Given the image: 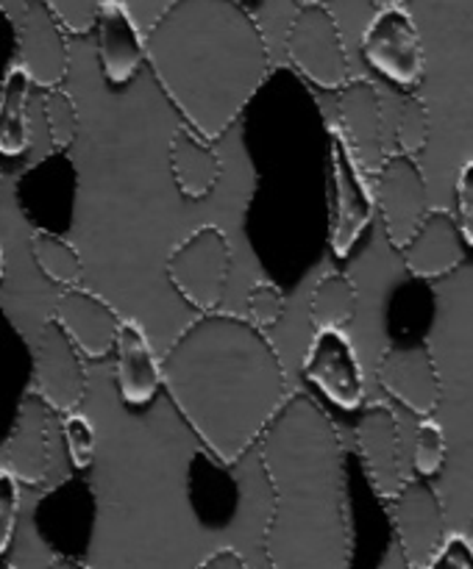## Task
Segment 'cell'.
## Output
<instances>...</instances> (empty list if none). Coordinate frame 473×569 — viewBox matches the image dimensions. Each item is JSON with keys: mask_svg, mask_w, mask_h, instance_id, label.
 Masks as SVG:
<instances>
[{"mask_svg": "<svg viewBox=\"0 0 473 569\" xmlns=\"http://www.w3.org/2000/svg\"><path fill=\"white\" fill-rule=\"evenodd\" d=\"M165 389L220 465H237L284 406L287 372L265 328L206 311L161 356Z\"/></svg>", "mask_w": 473, "mask_h": 569, "instance_id": "6da1fadb", "label": "cell"}, {"mask_svg": "<svg viewBox=\"0 0 473 569\" xmlns=\"http://www.w3.org/2000/svg\"><path fill=\"white\" fill-rule=\"evenodd\" d=\"M273 489L262 548L276 569H345L351 517L345 450L337 426L306 392H293L259 439Z\"/></svg>", "mask_w": 473, "mask_h": 569, "instance_id": "7a4b0ae2", "label": "cell"}, {"mask_svg": "<svg viewBox=\"0 0 473 569\" xmlns=\"http://www.w3.org/2000/svg\"><path fill=\"white\" fill-rule=\"evenodd\" d=\"M148 67L173 109L217 142L270 76V48L237 0H170L145 33Z\"/></svg>", "mask_w": 473, "mask_h": 569, "instance_id": "3957f363", "label": "cell"}, {"mask_svg": "<svg viewBox=\"0 0 473 569\" xmlns=\"http://www.w3.org/2000/svg\"><path fill=\"white\" fill-rule=\"evenodd\" d=\"M231 272V244L217 226H200L167 256V278L187 306L206 315L217 311Z\"/></svg>", "mask_w": 473, "mask_h": 569, "instance_id": "277c9868", "label": "cell"}, {"mask_svg": "<svg viewBox=\"0 0 473 569\" xmlns=\"http://www.w3.org/2000/svg\"><path fill=\"white\" fill-rule=\"evenodd\" d=\"M328 159H332V217H328V248L337 259H348L376 214V192L367 172L356 161L343 128H328Z\"/></svg>", "mask_w": 473, "mask_h": 569, "instance_id": "5b68a950", "label": "cell"}, {"mask_svg": "<svg viewBox=\"0 0 473 569\" xmlns=\"http://www.w3.org/2000/svg\"><path fill=\"white\" fill-rule=\"evenodd\" d=\"M287 59L306 81L339 92L351 81L339 26L326 6H298L287 28Z\"/></svg>", "mask_w": 473, "mask_h": 569, "instance_id": "8992f818", "label": "cell"}, {"mask_svg": "<svg viewBox=\"0 0 473 569\" xmlns=\"http://www.w3.org/2000/svg\"><path fill=\"white\" fill-rule=\"evenodd\" d=\"M362 59L382 78L401 89H415L423 81L421 31L404 6L378 9L362 31Z\"/></svg>", "mask_w": 473, "mask_h": 569, "instance_id": "52a82bcc", "label": "cell"}, {"mask_svg": "<svg viewBox=\"0 0 473 569\" xmlns=\"http://www.w3.org/2000/svg\"><path fill=\"white\" fill-rule=\"evenodd\" d=\"M387 503L406 567H434L445 542V511L428 478H406Z\"/></svg>", "mask_w": 473, "mask_h": 569, "instance_id": "ba28073f", "label": "cell"}, {"mask_svg": "<svg viewBox=\"0 0 473 569\" xmlns=\"http://www.w3.org/2000/svg\"><path fill=\"white\" fill-rule=\"evenodd\" d=\"M373 178H376L373 192H376V206L378 214H382L387 242L395 250H401L415 237L421 222L432 211L428 209L426 178H423L421 164H417V156L401 153V150L390 153L384 159L382 170Z\"/></svg>", "mask_w": 473, "mask_h": 569, "instance_id": "9c48e42d", "label": "cell"}, {"mask_svg": "<svg viewBox=\"0 0 473 569\" xmlns=\"http://www.w3.org/2000/svg\"><path fill=\"white\" fill-rule=\"evenodd\" d=\"M81 350L76 348L61 322L48 320L39 331L33 350V392L42 395L45 403L56 415H70L87 398V370Z\"/></svg>", "mask_w": 473, "mask_h": 569, "instance_id": "30bf717a", "label": "cell"}, {"mask_svg": "<svg viewBox=\"0 0 473 569\" xmlns=\"http://www.w3.org/2000/svg\"><path fill=\"white\" fill-rule=\"evenodd\" d=\"M304 378L337 409L359 411L365 403V376L343 328H317L306 350Z\"/></svg>", "mask_w": 473, "mask_h": 569, "instance_id": "8fae6325", "label": "cell"}, {"mask_svg": "<svg viewBox=\"0 0 473 569\" xmlns=\"http://www.w3.org/2000/svg\"><path fill=\"white\" fill-rule=\"evenodd\" d=\"M376 378L384 392L417 417H432L443 400L437 365L426 345H393L378 356Z\"/></svg>", "mask_w": 473, "mask_h": 569, "instance_id": "7c38bea8", "label": "cell"}, {"mask_svg": "<svg viewBox=\"0 0 473 569\" xmlns=\"http://www.w3.org/2000/svg\"><path fill=\"white\" fill-rule=\"evenodd\" d=\"M65 26L45 6V0H26L17 33V61L28 70L33 87L53 89L70 70V44Z\"/></svg>", "mask_w": 473, "mask_h": 569, "instance_id": "4fadbf2b", "label": "cell"}, {"mask_svg": "<svg viewBox=\"0 0 473 569\" xmlns=\"http://www.w3.org/2000/svg\"><path fill=\"white\" fill-rule=\"evenodd\" d=\"M50 415H56L42 395H22L14 426L3 442V470L20 483L37 487L50 470Z\"/></svg>", "mask_w": 473, "mask_h": 569, "instance_id": "5bb4252c", "label": "cell"}, {"mask_svg": "<svg viewBox=\"0 0 473 569\" xmlns=\"http://www.w3.org/2000/svg\"><path fill=\"white\" fill-rule=\"evenodd\" d=\"M337 109L345 139L354 150L356 161L362 170L376 176L387 159L384 148V117H382V98H378L376 83L367 78H354L337 92Z\"/></svg>", "mask_w": 473, "mask_h": 569, "instance_id": "9a60e30c", "label": "cell"}, {"mask_svg": "<svg viewBox=\"0 0 473 569\" xmlns=\"http://www.w3.org/2000/svg\"><path fill=\"white\" fill-rule=\"evenodd\" d=\"M53 317L87 359H106L115 350L122 326L120 315L111 309L109 300L89 292L81 283L61 289Z\"/></svg>", "mask_w": 473, "mask_h": 569, "instance_id": "2e32d148", "label": "cell"}, {"mask_svg": "<svg viewBox=\"0 0 473 569\" xmlns=\"http://www.w3.org/2000/svg\"><path fill=\"white\" fill-rule=\"evenodd\" d=\"M354 437L373 492L382 500H390L406 481L401 470V437L395 411L382 403L371 406L356 422Z\"/></svg>", "mask_w": 473, "mask_h": 569, "instance_id": "e0dca14e", "label": "cell"}, {"mask_svg": "<svg viewBox=\"0 0 473 569\" xmlns=\"http://www.w3.org/2000/svg\"><path fill=\"white\" fill-rule=\"evenodd\" d=\"M95 31L100 72L111 87H128L148 61V50L126 0H104Z\"/></svg>", "mask_w": 473, "mask_h": 569, "instance_id": "ac0fdd59", "label": "cell"}, {"mask_svg": "<svg viewBox=\"0 0 473 569\" xmlns=\"http://www.w3.org/2000/svg\"><path fill=\"white\" fill-rule=\"evenodd\" d=\"M465 244L456 214L445 209H432L415 231V237L398 253L412 278L434 281V278L449 276L462 264Z\"/></svg>", "mask_w": 473, "mask_h": 569, "instance_id": "d6986e66", "label": "cell"}, {"mask_svg": "<svg viewBox=\"0 0 473 569\" xmlns=\"http://www.w3.org/2000/svg\"><path fill=\"white\" fill-rule=\"evenodd\" d=\"M115 383L122 406L145 409L154 403L159 387H165V370L156 359L154 345L137 320H122L115 345Z\"/></svg>", "mask_w": 473, "mask_h": 569, "instance_id": "ffe728a7", "label": "cell"}, {"mask_svg": "<svg viewBox=\"0 0 473 569\" xmlns=\"http://www.w3.org/2000/svg\"><path fill=\"white\" fill-rule=\"evenodd\" d=\"M170 170L178 192L189 200H200L223 178V159L193 126H178L170 137Z\"/></svg>", "mask_w": 473, "mask_h": 569, "instance_id": "44dd1931", "label": "cell"}, {"mask_svg": "<svg viewBox=\"0 0 473 569\" xmlns=\"http://www.w3.org/2000/svg\"><path fill=\"white\" fill-rule=\"evenodd\" d=\"M359 309V292L356 283L343 272H326L315 283L309 298V320L317 328H343L348 326Z\"/></svg>", "mask_w": 473, "mask_h": 569, "instance_id": "7402d4cb", "label": "cell"}, {"mask_svg": "<svg viewBox=\"0 0 473 569\" xmlns=\"http://www.w3.org/2000/svg\"><path fill=\"white\" fill-rule=\"evenodd\" d=\"M31 256L42 276L56 287H78L83 278V261L78 250L67 242L65 237L53 231H33L31 237Z\"/></svg>", "mask_w": 473, "mask_h": 569, "instance_id": "603a6c76", "label": "cell"}, {"mask_svg": "<svg viewBox=\"0 0 473 569\" xmlns=\"http://www.w3.org/2000/svg\"><path fill=\"white\" fill-rule=\"evenodd\" d=\"M45 111V126H48L50 144L56 150H67L78 137V106L72 100L70 92H65L61 87L45 89L42 100Z\"/></svg>", "mask_w": 473, "mask_h": 569, "instance_id": "cb8c5ba5", "label": "cell"}, {"mask_svg": "<svg viewBox=\"0 0 473 569\" xmlns=\"http://www.w3.org/2000/svg\"><path fill=\"white\" fill-rule=\"evenodd\" d=\"M445 431L437 420L423 417L415 431V472L423 478H434L445 465Z\"/></svg>", "mask_w": 473, "mask_h": 569, "instance_id": "d4e9b609", "label": "cell"}, {"mask_svg": "<svg viewBox=\"0 0 473 569\" xmlns=\"http://www.w3.org/2000/svg\"><path fill=\"white\" fill-rule=\"evenodd\" d=\"M401 153L417 156L428 142V111L421 98H404L398 114V131H395Z\"/></svg>", "mask_w": 473, "mask_h": 569, "instance_id": "484cf974", "label": "cell"}, {"mask_svg": "<svg viewBox=\"0 0 473 569\" xmlns=\"http://www.w3.org/2000/svg\"><path fill=\"white\" fill-rule=\"evenodd\" d=\"M56 20L65 26L67 33L72 37H83V33L95 31L98 26V14L104 0H45Z\"/></svg>", "mask_w": 473, "mask_h": 569, "instance_id": "4316f807", "label": "cell"}, {"mask_svg": "<svg viewBox=\"0 0 473 569\" xmlns=\"http://www.w3.org/2000/svg\"><path fill=\"white\" fill-rule=\"evenodd\" d=\"M61 433H65L67 453H70V461L76 470H87L95 459V428L92 422L87 420L78 411H70L61 420Z\"/></svg>", "mask_w": 473, "mask_h": 569, "instance_id": "83f0119b", "label": "cell"}, {"mask_svg": "<svg viewBox=\"0 0 473 569\" xmlns=\"http://www.w3.org/2000/svg\"><path fill=\"white\" fill-rule=\"evenodd\" d=\"M245 309H248V320L259 328H273L282 322L284 317V292L276 283H256L250 287L248 300H245Z\"/></svg>", "mask_w": 473, "mask_h": 569, "instance_id": "f1b7e54d", "label": "cell"}, {"mask_svg": "<svg viewBox=\"0 0 473 569\" xmlns=\"http://www.w3.org/2000/svg\"><path fill=\"white\" fill-rule=\"evenodd\" d=\"M17 509H20V492H17V478L11 472L0 470V553H6L14 537Z\"/></svg>", "mask_w": 473, "mask_h": 569, "instance_id": "f546056e", "label": "cell"}, {"mask_svg": "<svg viewBox=\"0 0 473 569\" xmlns=\"http://www.w3.org/2000/svg\"><path fill=\"white\" fill-rule=\"evenodd\" d=\"M456 222L465 237L467 248H473V159L465 161L456 172Z\"/></svg>", "mask_w": 473, "mask_h": 569, "instance_id": "4dcf8cb0", "label": "cell"}, {"mask_svg": "<svg viewBox=\"0 0 473 569\" xmlns=\"http://www.w3.org/2000/svg\"><path fill=\"white\" fill-rule=\"evenodd\" d=\"M434 567H451V569H473V542L462 533H451L445 537L443 548H440Z\"/></svg>", "mask_w": 473, "mask_h": 569, "instance_id": "1f68e13d", "label": "cell"}, {"mask_svg": "<svg viewBox=\"0 0 473 569\" xmlns=\"http://www.w3.org/2000/svg\"><path fill=\"white\" fill-rule=\"evenodd\" d=\"M245 559L234 548H220L200 561V569H243Z\"/></svg>", "mask_w": 473, "mask_h": 569, "instance_id": "d6a6232c", "label": "cell"}, {"mask_svg": "<svg viewBox=\"0 0 473 569\" xmlns=\"http://www.w3.org/2000/svg\"><path fill=\"white\" fill-rule=\"evenodd\" d=\"M373 6H376V9H393V6H404V3H410V0H371Z\"/></svg>", "mask_w": 473, "mask_h": 569, "instance_id": "836d02e7", "label": "cell"}, {"mask_svg": "<svg viewBox=\"0 0 473 569\" xmlns=\"http://www.w3.org/2000/svg\"><path fill=\"white\" fill-rule=\"evenodd\" d=\"M328 0H295V6H326Z\"/></svg>", "mask_w": 473, "mask_h": 569, "instance_id": "e575fe53", "label": "cell"}, {"mask_svg": "<svg viewBox=\"0 0 473 569\" xmlns=\"http://www.w3.org/2000/svg\"><path fill=\"white\" fill-rule=\"evenodd\" d=\"M471 542H473V511H471Z\"/></svg>", "mask_w": 473, "mask_h": 569, "instance_id": "d590c367", "label": "cell"}]
</instances>
